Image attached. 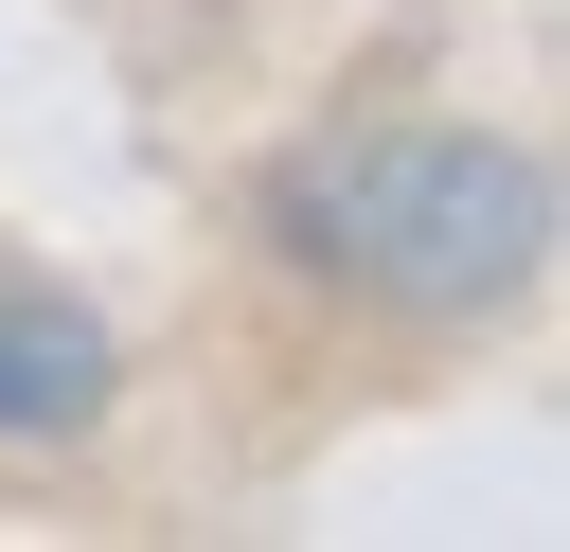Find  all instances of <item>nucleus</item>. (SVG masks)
I'll use <instances>...</instances> for the list:
<instances>
[{"mask_svg": "<svg viewBox=\"0 0 570 552\" xmlns=\"http://www.w3.org/2000/svg\"><path fill=\"white\" fill-rule=\"evenodd\" d=\"M267 249L463 338L499 303H534L552 267V160L499 142V125H392V142H338V160H285L267 178Z\"/></svg>", "mask_w": 570, "mask_h": 552, "instance_id": "f257e3e1", "label": "nucleus"}, {"mask_svg": "<svg viewBox=\"0 0 570 552\" xmlns=\"http://www.w3.org/2000/svg\"><path fill=\"white\" fill-rule=\"evenodd\" d=\"M107 392H125L107 321H89V303H53V285H0V445H89V427H107Z\"/></svg>", "mask_w": 570, "mask_h": 552, "instance_id": "f03ea898", "label": "nucleus"}]
</instances>
